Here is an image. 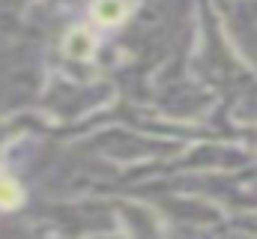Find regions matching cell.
<instances>
[{
  "instance_id": "cell-1",
  "label": "cell",
  "mask_w": 257,
  "mask_h": 239,
  "mask_svg": "<svg viewBox=\"0 0 257 239\" xmlns=\"http://www.w3.org/2000/svg\"><path fill=\"white\" fill-rule=\"evenodd\" d=\"M126 15V3L123 0H99L96 3V18L102 24H117Z\"/></svg>"
},
{
  "instance_id": "cell-2",
  "label": "cell",
  "mask_w": 257,
  "mask_h": 239,
  "mask_svg": "<svg viewBox=\"0 0 257 239\" xmlns=\"http://www.w3.org/2000/svg\"><path fill=\"white\" fill-rule=\"evenodd\" d=\"M90 48H93V42H90L84 33H75V36L69 39V54H75V57H87Z\"/></svg>"
},
{
  "instance_id": "cell-3",
  "label": "cell",
  "mask_w": 257,
  "mask_h": 239,
  "mask_svg": "<svg viewBox=\"0 0 257 239\" xmlns=\"http://www.w3.org/2000/svg\"><path fill=\"white\" fill-rule=\"evenodd\" d=\"M18 203V188L12 182H0V206H12Z\"/></svg>"
}]
</instances>
